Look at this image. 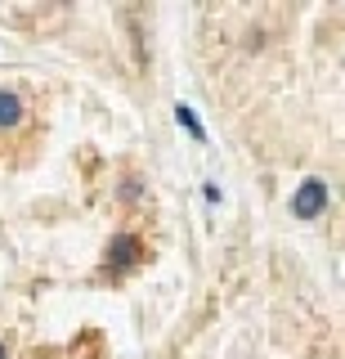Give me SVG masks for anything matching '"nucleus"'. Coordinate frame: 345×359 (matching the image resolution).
Returning <instances> with one entry per match:
<instances>
[{
    "label": "nucleus",
    "mask_w": 345,
    "mask_h": 359,
    "mask_svg": "<svg viewBox=\"0 0 345 359\" xmlns=\"http://www.w3.org/2000/svg\"><path fill=\"white\" fill-rule=\"evenodd\" d=\"M323 207H328V184L323 180H305L292 198V211L300 220H314V216H323Z\"/></svg>",
    "instance_id": "1"
},
{
    "label": "nucleus",
    "mask_w": 345,
    "mask_h": 359,
    "mask_svg": "<svg viewBox=\"0 0 345 359\" xmlns=\"http://www.w3.org/2000/svg\"><path fill=\"white\" fill-rule=\"evenodd\" d=\"M135 261H143V243L130 238V233L113 238V247H108V265H113V269H126V265H135Z\"/></svg>",
    "instance_id": "2"
},
{
    "label": "nucleus",
    "mask_w": 345,
    "mask_h": 359,
    "mask_svg": "<svg viewBox=\"0 0 345 359\" xmlns=\"http://www.w3.org/2000/svg\"><path fill=\"white\" fill-rule=\"evenodd\" d=\"M18 121H23V99L14 90H0V130L18 126Z\"/></svg>",
    "instance_id": "3"
},
{
    "label": "nucleus",
    "mask_w": 345,
    "mask_h": 359,
    "mask_svg": "<svg viewBox=\"0 0 345 359\" xmlns=\"http://www.w3.org/2000/svg\"><path fill=\"white\" fill-rule=\"evenodd\" d=\"M175 121H180V126H184L188 135H193V140H206V126L197 121V112L188 108V104H175Z\"/></svg>",
    "instance_id": "4"
},
{
    "label": "nucleus",
    "mask_w": 345,
    "mask_h": 359,
    "mask_svg": "<svg viewBox=\"0 0 345 359\" xmlns=\"http://www.w3.org/2000/svg\"><path fill=\"white\" fill-rule=\"evenodd\" d=\"M0 359H9V351H5V341H0Z\"/></svg>",
    "instance_id": "5"
}]
</instances>
